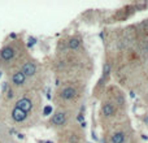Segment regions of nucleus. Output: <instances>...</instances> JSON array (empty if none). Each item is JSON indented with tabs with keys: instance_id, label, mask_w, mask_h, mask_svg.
Wrapping results in <instances>:
<instances>
[{
	"instance_id": "9d476101",
	"label": "nucleus",
	"mask_w": 148,
	"mask_h": 143,
	"mask_svg": "<svg viewBox=\"0 0 148 143\" xmlns=\"http://www.w3.org/2000/svg\"><path fill=\"white\" fill-rule=\"evenodd\" d=\"M109 73H110V65H109V64H105V65H104V68H103V77H101V81L99 82L100 85H101L103 82H104L105 79L108 78V76H109Z\"/></svg>"
},
{
	"instance_id": "6ab92c4d",
	"label": "nucleus",
	"mask_w": 148,
	"mask_h": 143,
	"mask_svg": "<svg viewBox=\"0 0 148 143\" xmlns=\"http://www.w3.org/2000/svg\"><path fill=\"white\" fill-rule=\"evenodd\" d=\"M17 137H18L20 139H23V138H25V137H23V134H17Z\"/></svg>"
},
{
	"instance_id": "a211bd4d",
	"label": "nucleus",
	"mask_w": 148,
	"mask_h": 143,
	"mask_svg": "<svg viewBox=\"0 0 148 143\" xmlns=\"http://www.w3.org/2000/svg\"><path fill=\"white\" fill-rule=\"evenodd\" d=\"M75 142H77V137L73 135V137H72V143H75Z\"/></svg>"
},
{
	"instance_id": "412c9836",
	"label": "nucleus",
	"mask_w": 148,
	"mask_h": 143,
	"mask_svg": "<svg viewBox=\"0 0 148 143\" xmlns=\"http://www.w3.org/2000/svg\"><path fill=\"white\" fill-rule=\"evenodd\" d=\"M0 77H1V70H0Z\"/></svg>"
},
{
	"instance_id": "6e6552de",
	"label": "nucleus",
	"mask_w": 148,
	"mask_h": 143,
	"mask_svg": "<svg viewBox=\"0 0 148 143\" xmlns=\"http://www.w3.org/2000/svg\"><path fill=\"white\" fill-rule=\"evenodd\" d=\"M125 142V134L122 131H118L112 137V143H123Z\"/></svg>"
},
{
	"instance_id": "f03ea898",
	"label": "nucleus",
	"mask_w": 148,
	"mask_h": 143,
	"mask_svg": "<svg viewBox=\"0 0 148 143\" xmlns=\"http://www.w3.org/2000/svg\"><path fill=\"white\" fill-rule=\"evenodd\" d=\"M26 117H27V113L21 111V109H18V108L14 107V109L12 111V118L16 121V122H22V121L26 120Z\"/></svg>"
},
{
	"instance_id": "9b49d317",
	"label": "nucleus",
	"mask_w": 148,
	"mask_h": 143,
	"mask_svg": "<svg viewBox=\"0 0 148 143\" xmlns=\"http://www.w3.org/2000/svg\"><path fill=\"white\" fill-rule=\"evenodd\" d=\"M79 44H81V42H79V39H77V38H72L69 41V48H72V50H77L79 47Z\"/></svg>"
},
{
	"instance_id": "f8f14e48",
	"label": "nucleus",
	"mask_w": 148,
	"mask_h": 143,
	"mask_svg": "<svg viewBox=\"0 0 148 143\" xmlns=\"http://www.w3.org/2000/svg\"><path fill=\"white\" fill-rule=\"evenodd\" d=\"M52 112V107L51 105H47V107H44V111H43V115L44 116H49Z\"/></svg>"
},
{
	"instance_id": "0eeeda50",
	"label": "nucleus",
	"mask_w": 148,
	"mask_h": 143,
	"mask_svg": "<svg viewBox=\"0 0 148 143\" xmlns=\"http://www.w3.org/2000/svg\"><path fill=\"white\" fill-rule=\"evenodd\" d=\"M12 81H13V83H14V85H18V86H20V85H22L23 82L26 81V77L23 76L22 72H17V73L13 74Z\"/></svg>"
},
{
	"instance_id": "5701e85b",
	"label": "nucleus",
	"mask_w": 148,
	"mask_h": 143,
	"mask_svg": "<svg viewBox=\"0 0 148 143\" xmlns=\"http://www.w3.org/2000/svg\"><path fill=\"white\" fill-rule=\"evenodd\" d=\"M147 50H148V46H147Z\"/></svg>"
},
{
	"instance_id": "ddd939ff",
	"label": "nucleus",
	"mask_w": 148,
	"mask_h": 143,
	"mask_svg": "<svg viewBox=\"0 0 148 143\" xmlns=\"http://www.w3.org/2000/svg\"><path fill=\"white\" fill-rule=\"evenodd\" d=\"M36 43V39L35 38H33V36H30V38H29V43H27V47L29 48H31V47L34 46V44Z\"/></svg>"
},
{
	"instance_id": "1a4fd4ad",
	"label": "nucleus",
	"mask_w": 148,
	"mask_h": 143,
	"mask_svg": "<svg viewBox=\"0 0 148 143\" xmlns=\"http://www.w3.org/2000/svg\"><path fill=\"white\" fill-rule=\"evenodd\" d=\"M103 113H104L105 116H112L113 113H114V107H113V104L107 103V104L103 107Z\"/></svg>"
},
{
	"instance_id": "b1692460",
	"label": "nucleus",
	"mask_w": 148,
	"mask_h": 143,
	"mask_svg": "<svg viewBox=\"0 0 148 143\" xmlns=\"http://www.w3.org/2000/svg\"><path fill=\"white\" fill-rule=\"evenodd\" d=\"M88 143H91V142H88Z\"/></svg>"
},
{
	"instance_id": "aec40b11",
	"label": "nucleus",
	"mask_w": 148,
	"mask_h": 143,
	"mask_svg": "<svg viewBox=\"0 0 148 143\" xmlns=\"http://www.w3.org/2000/svg\"><path fill=\"white\" fill-rule=\"evenodd\" d=\"M16 36H17V35H16V34H14V33H10V38H12V39H14V38H16Z\"/></svg>"
},
{
	"instance_id": "39448f33",
	"label": "nucleus",
	"mask_w": 148,
	"mask_h": 143,
	"mask_svg": "<svg viewBox=\"0 0 148 143\" xmlns=\"http://www.w3.org/2000/svg\"><path fill=\"white\" fill-rule=\"evenodd\" d=\"M65 122H66V115H65L64 112H59L52 117V124H55V125H57V126L62 125V124H65Z\"/></svg>"
},
{
	"instance_id": "2eb2a0df",
	"label": "nucleus",
	"mask_w": 148,
	"mask_h": 143,
	"mask_svg": "<svg viewBox=\"0 0 148 143\" xmlns=\"http://www.w3.org/2000/svg\"><path fill=\"white\" fill-rule=\"evenodd\" d=\"M77 120H78L79 122H83V120H84V118H83V115H79L78 117H77Z\"/></svg>"
},
{
	"instance_id": "dca6fc26",
	"label": "nucleus",
	"mask_w": 148,
	"mask_h": 143,
	"mask_svg": "<svg viewBox=\"0 0 148 143\" xmlns=\"http://www.w3.org/2000/svg\"><path fill=\"white\" fill-rule=\"evenodd\" d=\"M13 96V92H12V90H8V98H9V99H10V98H12Z\"/></svg>"
},
{
	"instance_id": "423d86ee",
	"label": "nucleus",
	"mask_w": 148,
	"mask_h": 143,
	"mask_svg": "<svg viewBox=\"0 0 148 143\" xmlns=\"http://www.w3.org/2000/svg\"><path fill=\"white\" fill-rule=\"evenodd\" d=\"M61 96L64 98V99H66V100L73 99V98L75 96V90H74L73 87H65V89L62 90V92H61Z\"/></svg>"
},
{
	"instance_id": "20e7f679",
	"label": "nucleus",
	"mask_w": 148,
	"mask_h": 143,
	"mask_svg": "<svg viewBox=\"0 0 148 143\" xmlns=\"http://www.w3.org/2000/svg\"><path fill=\"white\" fill-rule=\"evenodd\" d=\"M23 73V76L25 77H31L35 74L36 72V67L33 64V63H26V64H23L22 67V70H21Z\"/></svg>"
},
{
	"instance_id": "f257e3e1",
	"label": "nucleus",
	"mask_w": 148,
	"mask_h": 143,
	"mask_svg": "<svg viewBox=\"0 0 148 143\" xmlns=\"http://www.w3.org/2000/svg\"><path fill=\"white\" fill-rule=\"evenodd\" d=\"M16 108H18V109L27 113V112H30L31 108H33V103H31V100L27 99V98H22V99H20L16 103Z\"/></svg>"
},
{
	"instance_id": "f3484780",
	"label": "nucleus",
	"mask_w": 148,
	"mask_h": 143,
	"mask_svg": "<svg viewBox=\"0 0 148 143\" xmlns=\"http://www.w3.org/2000/svg\"><path fill=\"white\" fill-rule=\"evenodd\" d=\"M117 102L122 104V103H123V99H122V98H121V96H118V98H117Z\"/></svg>"
},
{
	"instance_id": "7ed1b4c3",
	"label": "nucleus",
	"mask_w": 148,
	"mask_h": 143,
	"mask_svg": "<svg viewBox=\"0 0 148 143\" xmlns=\"http://www.w3.org/2000/svg\"><path fill=\"white\" fill-rule=\"evenodd\" d=\"M13 56H14V51H13L12 47H4V48L0 51V57H1V60H4V61L12 60Z\"/></svg>"
},
{
	"instance_id": "4468645a",
	"label": "nucleus",
	"mask_w": 148,
	"mask_h": 143,
	"mask_svg": "<svg viewBox=\"0 0 148 143\" xmlns=\"http://www.w3.org/2000/svg\"><path fill=\"white\" fill-rule=\"evenodd\" d=\"M1 90H3V91H8V83H7V82H4V83H3Z\"/></svg>"
},
{
	"instance_id": "4be33fe9",
	"label": "nucleus",
	"mask_w": 148,
	"mask_h": 143,
	"mask_svg": "<svg viewBox=\"0 0 148 143\" xmlns=\"http://www.w3.org/2000/svg\"><path fill=\"white\" fill-rule=\"evenodd\" d=\"M46 143H51V142H46Z\"/></svg>"
}]
</instances>
